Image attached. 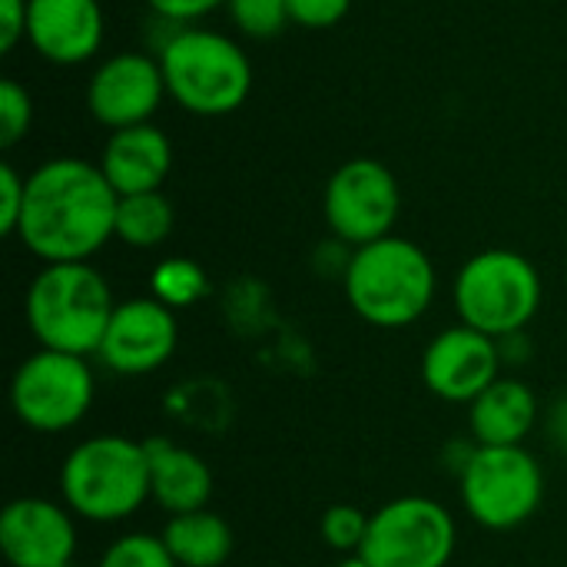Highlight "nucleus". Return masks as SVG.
I'll return each instance as SVG.
<instances>
[{
	"label": "nucleus",
	"mask_w": 567,
	"mask_h": 567,
	"mask_svg": "<svg viewBox=\"0 0 567 567\" xmlns=\"http://www.w3.org/2000/svg\"><path fill=\"white\" fill-rule=\"evenodd\" d=\"M96 567H179L173 561V555L166 551L159 535L150 532H130L120 535L116 542L106 545V551L100 555Z\"/></svg>",
	"instance_id": "4be33fe9"
},
{
	"label": "nucleus",
	"mask_w": 567,
	"mask_h": 567,
	"mask_svg": "<svg viewBox=\"0 0 567 567\" xmlns=\"http://www.w3.org/2000/svg\"><path fill=\"white\" fill-rule=\"evenodd\" d=\"M336 567H372V565H369L362 555H346V558H342Z\"/></svg>",
	"instance_id": "7c9ffc66"
},
{
	"label": "nucleus",
	"mask_w": 567,
	"mask_h": 567,
	"mask_svg": "<svg viewBox=\"0 0 567 567\" xmlns=\"http://www.w3.org/2000/svg\"><path fill=\"white\" fill-rule=\"evenodd\" d=\"M106 33L100 0H30L27 43L56 66H76L100 53Z\"/></svg>",
	"instance_id": "2eb2a0df"
},
{
	"label": "nucleus",
	"mask_w": 567,
	"mask_h": 567,
	"mask_svg": "<svg viewBox=\"0 0 567 567\" xmlns=\"http://www.w3.org/2000/svg\"><path fill=\"white\" fill-rule=\"evenodd\" d=\"M116 299L106 276L90 262H47L27 286L23 316L40 349L96 355Z\"/></svg>",
	"instance_id": "7ed1b4c3"
},
{
	"label": "nucleus",
	"mask_w": 567,
	"mask_h": 567,
	"mask_svg": "<svg viewBox=\"0 0 567 567\" xmlns=\"http://www.w3.org/2000/svg\"><path fill=\"white\" fill-rule=\"evenodd\" d=\"M326 226L342 246H369L375 239L392 236L402 213V189L395 173L372 159L355 156L346 159L326 183L322 193Z\"/></svg>",
	"instance_id": "9d476101"
},
{
	"label": "nucleus",
	"mask_w": 567,
	"mask_h": 567,
	"mask_svg": "<svg viewBox=\"0 0 567 567\" xmlns=\"http://www.w3.org/2000/svg\"><path fill=\"white\" fill-rule=\"evenodd\" d=\"M150 455V502L159 505L169 518L209 508L213 498V468L203 455L166 439H146Z\"/></svg>",
	"instance_id": "a211bd4d"
},
{
	"label": "nucleus",
	"mask_w": 567,
	"mask_h": 567,
	"mask_svg": "<svg viewBox=\"0 0 567 567\" xmlns=\"http://www.w3.org/2000/svg\"><path fill=\"white\" fill-rule=\"evenodd\" d=\"M176 346H179L176 312L153 296H136L116 302L96 359L113 375L136 379V375L159 372L176 355Z\"/></svg>",
	"instance_id": "9b49d317"
},
{
	"label": "nucleus",
	"mask_w": 567,
	"mask_h": 567,
	"mask_svg": "<svg viewBox=\"0 0 567 567\" xmlns=\"http://www.w3.org/2000/svg\"><path fill=\"white\" fill-rule=\"evenodd\" d=\"M116 189L96 163L53 156L27 176V199L17 239L47 262H90L116 223Z\"/></svg>",
	"instance_id": "f257e3e1"
},
{
	"label": "nucleus",
	"mask_w": 567,
	"mask_h": 567,
	"mask_svg": "<svg viewBox=\"0 0 567 567\" xmlns=\"http://www.w3.org/2000/svg\"><path fill=\"white\" fill-rule=\"evenodd\" d=\"M226 10H229L233 23L239 27V33H246L252 40H269V37L282 33L289 23L286 0H229Z\"/></svg>",
	"instance_id": "b1692460"
},
{
	"label": "nucleus",
	"mask_w": 567,
	"mask_h": 567,
	"mask_svg": "<svg viewBox=\"0 0 567 567\" xmlns=\"http://www.w3.org/2000/svg\"><path fill=\"white\" fill-rule=\"evenodd\" d=\"M502 342L458 322L425 346L422 382L442 402L472 405L495 379H502Z\"/></svg>",
	"instance_id": "f8f14e48"
},
{
	"label": "nucleus",
	"mask_w": 567,
	"mask_h": 567,
	"mask_svg": "<svg viewBox=\"0 0 567 567\" xmlns=\"http://www.w3.org/2000/svg\"><path fill=\"white\" fill-rule=\"evenodd\" d=\"M23 199H27V176L17 173V166L3 163L0 166V233L17 239L20 216H23Z\"/></svg>",
	"instance_id": "bb28decb"
},
{
	"label": "nucleus",
	"mask_w": 567,
	"mask_h": 567,
	"mask_svg": "<svg viewBox=\"0 0 567 567\" xmlns=\"http://www.w3.org/2000/svg\"><path fill=\"white\" fill-rule=\"evenodd\" d=\"M63 567H76V565H63Z\"/></svg>",
	"instance_id": "2f4dec72"
},
{
	"label": "nucleus",
	"mask_w": 567,
	"mask_h": 567,
	"mask_svg": "<svg viewBox=\"0 0 567 567\" xmlns=\"http://www.w3.org/2000/svg\"><path fill=\"white\" fill-rule=\"evenodd\" d=\"M166 100L159 60L140 50L106 56L86 83V110L110 133L150 123Z\"/></svg>",
	"instance_id": "ddd939ff"
},
{
	"label": "nucleus",
	"mask_w": 567,
	"mask_h": 567,
	"mask_svg": "<svg viewBox=\"0 0 567 567\" xmlns=\"http://www.w3.org/2000/svg\"><path fill=\"white\" fill-rule=\"evenodd\" d=\"M76 515L53 498L23 495L0 512V551L10 567H63L76 558Z\"/></svg>",
	"instance_id": "4468645a"
},
{
	"label": "nucleus",
	"mask_w": 567,
	"mask_h": 567,
	"mask_svg": "<svg viewBox=\"0 0 567 567\" xmlns=\"http://www.w3.org/2000/svg\"><path fill=\"white\" fill-rule=\"evenodd\" d=\"M96 399V375L90 359L37 349L10 379V409L17 422L40 435L76 429Z\"/></svg>",
	"instance_id": "6e6552de"
},
{
	"label": "nucleus",
	"mask_w": 567,
	"mask_h": 567,
	"mask_svg": "<svg viewBox=\"0 0 567 567\" xmlns=\"http://www.w3.org/2000/svg\"><path fill=\"white\" fill-rule=\"evenodd\" d=\"M30 123H33V100L27 86L7 76L0 83V146L10 150L13 143H20L30 133Z\"/></svg>",
	"instance_id": "393cba45"
},
{
	"label": "nucleus",
	"mask_w": 567,
	"mask_h": 567,
	"mask_svg": "<svg viewBox=\"0 0 567 567\" xmlns=\"http://www.w3.org/2000/svg\"><path fill=\"white\" fill-rule=\"evenodd\" d=\"M342 289L362 322L375 329H405L432 309L439 272L419 243L392 233L352 249L342 269Z\"/></svg>",
	"instance_id": "f03ea898"
},
{
	"label": "nucleus",
	"mask_w": 567,
	"mask_h": 567,
	"mask_svg": "<svg viewBox=\"0 0 567 567\" xmlns=\"http://www.w3.org/2000/svg\"><path fill=\"white\" fill-rule=\"evenodd\" d=\"M209 272L189 256H166L150 272V296L173 312L199 306L209 296Z\"/></svg>",
	"instance_id": "412c9836"
},
{
	"label": "nucleus",
	"mask_w": 567,
	"mask_h": 567,
	"mask_svg": "<svg viewBox=\"0 0 567 567\" xmlns=\"http://www.w3.org/2000/svg\"><path fill=\"white\" fill-rule=\"evenodd\" d=\"M369 522H372L369 512H362L359 505L339 502V505L326 508V515L319 522V532H322L326 545L346 558V555H359L362 551L365 535H369Z\"/></svg>",
	"instance_id": "5701e85b"
},
{
	"label": "nucleus",
	"mask_w": 567,
	"mask_h": 567,
	"mask_svg": "<svg viewBox=\"0 0 567 567\" xmlns=\"http://www.w3.org/2000/svg\"><path fill=\"white\" fill-rule=\"evenodd\" d=\"M173 226H176V213L173 203L163 196V189L120 196L113 239H120L130 249H156L169 239Z\"/></svg>",
	"instance_id": "aec40b11"
},
{
	"label": "nucleus",
	"mask_w": 567,
	"mask_h": 567,
	"mask_svg": "<svg viewBox=\"0 0 567 567\" xmlns=\"http://www.w3.org/2000/svg\"><path fill=\"white\" fill-rule=\"evenodd\" d=\"M458 545L455 515L425 495H402L372 512L362 558L372 567H449Z\"/></svg>",
	"instance_id": "1a4fd4ad"
},
{
	"label": "nucleus",
	"mask_w": 567,
	"mask_h": 567,
	"mask_svg": "<svg viewBox=\"0 0 567 567\" xmlns=\"http://www.w3.org/2000/svg\"><path fill=\"white\" fill-rule=\"evenodd\" d=\"M542 422L538 395L528 382L515 375L495 379L472 405H468V435L475 445H525L535 425Z\"/></svg>",
	"instance_id": "f3484780"
},
{
	"label": "nucleus",
	"mask_w": 567,
	"mask_h": 567,
	"mask_svg": "<svg viewBox=\"0 0 567 567\" xmlns=\"http://www.w3.org/2000/svg\"><path fill=\"white\" fill-rule=\"evenodd\" d=\"M159 538L179 567H223L236 548V535L229 522L213 508L173 515L163 525Z\"/></svg>",
	"instance_id": "6ab92c4d"
},
{
	"label": "nucleus",
	"mask_w": 567,
	"mask_h": 567,
	"mask_svg": "<svg viewBox=\"0 0 567 567\" xmlns=\"http://www.w3.org/2000/svg\"><path fill=\"white\" fill-rule=\"evenodd\" d=\"M545 286L538 266L515 249H482L455 276L452 302L458 322L492 339L522 336L538 316Z\"/></svg>",
	"instance_id": "423d86ee"
},
{
	"label": "nucleus",
	"mask_w": 567,
	"mask_h": 567,
	"mask_svg": "<svg viewBox=\"0 0 567 567\" xmlns=\"http://www.w3.org/2000/svg\"><path fill=\"white\" fill-rule=\"evenodd\" d=\"M96 166L103 169V176L116 189V196L156 193V189H163V183L173 169V143L153 123L126 126V130H116L106 136Z\"/></svg>",
	"instance_id": "dca6fc26"
},
{
	"label": "nucleus",
	"mask_w": 567,
	"mask_h": 567,
	"mask_svg": "<svg viewBox=\"0 0 567 567\" xmlns=\"http://www.w3.org/2000/svg\"><path fill=\"white\" fill-rule=\"evenodd\" d=\"M27 3L30 0H0V53L27 40Z\"/></svg>",
	"instance_id": "c85d7f7f"
},
{
	"label": "nucleus",
	"mask_w": 567,
	"mask_h": 567,
	"mask_svg": "<svg viewBox=\"0 0 567 567\" xmlns=\"http://www.w3.org/2000/svg\"><path fill=\"white\" fill-rule=\"evenodd\" d=\"M458 495L465 515L485 532H515L538 515L545 472L525 445H475L458 475Z\"/></svg>",
	"instance_id": "0eeeda50"
},
{
	"label": "nucleus",
	"mask_w": 567,
	"mask_h": 567,
	"mask_svg": "<svg viewBox=\"0 0 567 567\" xmlns=\"http://www.w3.org/2000/svg\"><path fill=\"white\" fill-rule=\"evenodd\" d=\"M159 70L166 96L193 116H229L252 90V63L246 50L206 27H179L159 43Z\"/></svg>",
	"instance_id": "39448f33"
},
{
	"label": "nucleus",
	"mask_w": 567,
	"mask_h": 567,
	"mask_svg": "<svg viewBox=\"0 0 567 567\" xmlns=\"http://www.w3.org/2000/svg\"><path fill=\"white\" fill-rule=\"evenodd\" d=\"M63 505L90 525H120L150 502L146 442L130 435H90L60 465Z\"/></svg>",
	"instance_id": "20e7f679"
},
{
	"label": "nucleus",
	"mask_w": 567,
	"mask_h": 567,
	"mask_svg": "<svg viewBox=\"0 0 567 567\" xmlns=\"http://www.w3.org/2000/svg\"><path fill=\"white\" fill-rule=\"evenodd\" d=\"M289 23L302 30H329L346 20L352 10V0H286Z\"/></svg>",
	"instance_id": "a878e982"
},
{
	"label": "nucleus",
	"mask_w": 567,
	"mask_h": 567,
	"mask_svg": "<svg viewBox=\"0 0 567 567\" xmlns=\"http://www.w3.org/2000/svg\"><path fill=\"white\" fill-rule=\"evenodd\" d=\"M545 435H548V442L561 455H567V392L548 405V412H545Z\"/></svg>",
	"instance_id": "c756f323"
},
{
	"label": "nucleus",
	"mask_w": 567,
	"mask_h": 567,
	"mask_svg": "<svg viewBox=\"0 0 567 567\" xmlns=\"http://www.w3.org/2000/svg\"><path fill=\"white\" fill-rule=\"evenodd\" d=\"M226 3H229V0H146V7H150L159 20L179 23V27H186V23L206 17V13L219 10V7H226Z\"/></svg>",
	"instance_id": "cd10ccee"
}]
</instances>
